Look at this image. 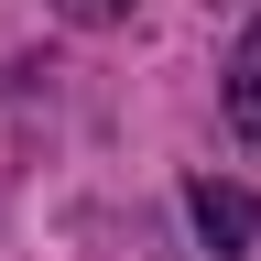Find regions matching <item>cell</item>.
Instances as JSON below:
<instances>
[{
    "label": "cell",
    "instance_id": "6da1fadb",
    "mask_svg": "<svg viewBox=\"0 0 261 261\" xmlns=\"http://www.w3.org/2000/svg\"><path fill=\"white\" fill-rule=\"evenodd\" d=\"M185 207H196V228H207V250H250L261 240V196H240V185H185Z\"/></svg>",
    "mask_w": 261,
    "mask_h": 261
},
{
    "label": "cell",
    "instance_id": "7a4b0ae2",
    "mask_svg": "<svg viewBox=\"0 0 261 261\" xmlns=\"http://www.w3.org/2000/svg\"><path fill=\"white\" fill-rule=\"evenodd\" d=\"M228 120H240L250 142H261V22L240 33V55H228Z\"/></svg>",
    "mask_w": 261,
    "mask_h": 261
},
{
    "label": "cell",
    "instance_id": "3957f363",
    "mask_svg": "<svg viewBox=\"0 0 261 261\" xmlns=\"http://www.w3.org/2000/svg\"><path fill=\"white\" fill-rule=\"evenodd\" d=\"M55 11H65V22H120L130 0H55Z\"/></svg>",
    "mask_w": 261,
    "mask_h": 261
}]
</instances>
